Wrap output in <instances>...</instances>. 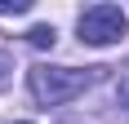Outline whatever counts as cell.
<instances>
[{
    "mask_svg": "<svg viewBox=\"0 0 129 124\" xmlns=\"http://www.w3.org/2000/svg\"><path fill=\"white\" fill-rule=\"evenodd\" d=\"M107 67H31L27 71V89H31V98L40 106H58V102H71L80 98L89 84H98V75Z\"/></svg>",
    "mask_w": 129,
    "mask_h": 124,
    "instance_id": "1",
    "label": "cell"
},
{
    "mask_svg": "<svg viewBox=\"0 0 129 124\" xmlns=\"http://www.w3.org/2000/svg\"><path fill=\"white\" fill-rule=\"evenodd\" d=\"M125 27H129V18H125V9H120V5H89V9L76 18L80 40H85V44H93V49L116 44V40L125 36Z\"/></svg>",
    "mask_w": 129,
    "mask_h": 124,
    "instance_id": "2",
    "label": "cell"
},
{
    "mask_svg": "<svg viewBox=\"0 0 129 124\" xmlns=\"http://www.w3.org/2000/svg\"><path fill=\"white\" fill-rule=\"evenodd\" d=\"M27 40H31V44H36V49H53V40H58V31H53V27H31V31H27Z\"/></svg>",
    "mask_w": 129,
    "mask_h": 124,
    "instance_id": "3",
    "label": "cell"
},
{
    "mask_svg": "<svg viewBox=\"0 0 129 124\" xmlns=\"http://www.w3.org/2000/svg\"><path fill=\"white\" fill-rule=\"evenodd\" d=\"M9 75H13V58H9L5 49H0V89L9 84Z\"/></svg>",
    "mask_w": 129,
    "mask_h": 124,
    "instance_id": "4",
    "label": "cell"
},
{
    "mask_svg": "<svg viewBox=\"0 0 129 124\" xmlns=\"http://www.w3.org/2000/svg\"><path fill=\"white\" fill-rule=\"evenodd\" d=\"M31 5L27 0H0V13H27Z\"/></svg>",
    "mask_w": 129,
    "mask_h": 124,
    "instance_id": "5",
    "label": "cell"
},
{
    "mask_svg": "<svg viewBox=\"0 0 129 124\" xmlns=\"http://www.w3.org/2000/svg\"><path fill=\"white\" fill-rule=\"evenodd\" d=\"M116 98H120V106H125V111H129V71L120 75V89H116Z\"/></svg>",
    "mask_w": 129,
    "mask_h": 124,
    "instance_id": "6",
    "label": "cell"
},
{
    "mask_svg": "<svg viewBox=\"0 0 129 124\" xmlns=\"http://www.w3.org/2000/svg\"><path fill=\"white\" fill-rule=\"evenodd\" d=\"M22 124H27V120H22Z\"/></svg>",
    "mask_w": 129,
    "mask_h": 124,
    "instance_id": "7",
    "label": "cell"
}]
</instances>
